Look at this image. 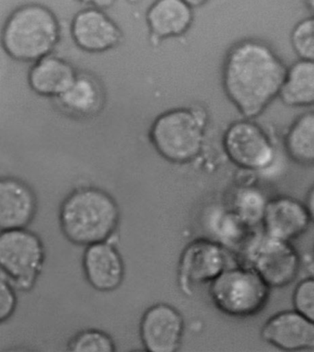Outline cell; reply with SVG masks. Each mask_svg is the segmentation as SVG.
I'll list each match as a JSON object with an SVG mask.
<instances>
[{
    "instance_id": "obj_24",
    "label": "cell",
    "mask_w": 314,
    "mask_h": 352,
    "mask_svg": "<svg viewBox=\"0 0 314 352\" xmlns=\"http://www.w3.org/2000/svg\"><path fill=\"white\" fill-rule=\"evenodd\" d=\"M292 301L295 310L314 322V277L307 278L297 285Z\"/></svg>"
},
{
    "instance_id": "obj_11",
    "label": "cell",
    "mask_w": 314,
    "mask_h": 352,
    "mask_svg": "<svg viewBox=\"0 0 314 352\" xmlns=\"http://www.w3.org/2000/svg\"><path fill=\"white\" fill-rule=\"evenodd\" d=\"M71 35L76 45L89 53L110 50L122 38L121 30L103 10L90 7L74 16Z\"/></svg>"
},
{
    "instance_id": "obj_26",
    "label": "cell",
    "mask_w": 314,
    "mask_h": 352,
    "mask_svg": "<svg viewBox=\"0 0 314 352\" xmlns=\"http://www.w3.org/2000/svg\"><path fill=\"white\" fill-rule=\"evenodd\" d=\"M81 4L87 5L90 8L105 10L113 6L116 0H76Z\"/></svg>"
},
{
    "instance_id": "obj_1",
    "label": "cell",
    "mask_w": 314,
    "mask_h": 352,
    "mask_svg": "<svg viewBox=\"0 0 314 352\" xmlns=\"http://www.w3.org/2000/svg\"><path fill=\"white\" fill-rule=\"evenodd\" d=\"M286 71L269 43L253 38L239 41L224 59V94L244 118H258L280 98Z\"/></svg>"
},
{
    "instance_id": "obj_8",
    "label": "cell",
    "mask_w": 314,
    "mask_h": 352,
    "mask_svg": "<svg viewBox=\"0 0 314 352\" xmlns=\"http://www.w3.org/2000/svg\"><path fill=\"white\" fill-rule=\"evenodd\" d=\"M251 268L273 288L285 287L296 279L300 256L288 241L264 234L251 248Z\"/></svg>"
},
{
    "instance_id": "obj_18",
    "label": "cell",
    "mask_w": 314,
    "mask_h": 352,
    "mask_svg": "<svg viewBox=\"0 0 314 352\" xmlns=\"http://www.w3.org/2000/svg\"><path fill=\"white\" fill-rule=\"evenodd\" d=\"M280 99L289 107L314 106V62L299 59L288 67Z\"/></svg>"
},
{
    "instance_id": "obj_22",
    "label": "cell",
    "mask_w": 314,
    "mask_h": 352,
    "mask_svg": "<svg viewBox=\"0 0 314 352\" xmlns=\"http://www.w3.org/2000/svg\"><path fill=\"white\" fill-rule=\"evenodd\" d=\"M289 40L299 59L314 62V16L297 23L291 30Z\"/></svg>"
},
{
    "instance_id": "obj_19",
    "label": "cell",
    "mask_w": 314,
    "mask_h": 352,
    "mask_svg": "<svg viewBox=\"0 0 314 352\" xmlns=\"http://www.w3.org/2000/svg\"><path fill=\"white\" fill-rule=\"evenodd\" d=\"M57 99L62 107L70 113L89 116L99 110L102 104V91L91 76L78 75L67 91Z\"/></svg>"
},
{
    "instance_id": "obj_7",
    "label": "cell",
    "mask_w": 314,
    "mask_h": 352,
    "mask_svg": "<svg viewBox=\"0 0 314 352\" xmlns=\"http://www.w3.org/2000/svg\"><path fill=\"white\" fill-rule=\"evenodd\" d=\"M222 143L229 160L247 170H264L275 160L274 144L255 119L231 122L224 132Z\"/></svg>"
},
{
    "instance_id": "obj_29",
    "label": "cell",
    "mask_w": 314,
    "mask_h": 352,
    "mask_svg": "<svg viewBox=\"0 0 314 352\" xmlns=\"http://www.w3.org/2000/svg\"><path fill=\"white\" fill-rule=\"evenodd\" d=\"M305 5L311 14L314 16V0H305Z\"/></svg>"
},
{
    "instance_id": "obj_12",
    "label": "cell",
    "mask_w": 314,
    "mask_h": 352,
    "mask_svg": "<svg viewBox=\"0 0 314 352\" xmlns=\"http://www.w3.org/2000/svg\"><path fill=\"white\" fill-rule=\"evenodd\" d=\"M261 335L267 343L283 351L314 349V322L295 309L271 316Z\"/></svg>"
},
{
    "instance_id": "obj_25",
    "label": "cell",
    "mask_w": 314,
    "mask_h": 352,
    "mask_svg": "<svg viewBox=\"0 0 314 352\" xmlns=\"http://www.w3.org/2000/svg\"><path fill=\"white\" fill-rule=\"evenodd\" d=\"M15 287L10 280L1 274L0 280V321L8 320L13 315L17 305V296Z\"/></svg>"
},
{
    "instance_id": "obj_9",
    "label": "cell",
    "mask_w": 314,
    "mask_h": 352,
    "mask_svg": "<svg viewBox=\"0 0 314 352\" xmlns=\"http://www.w3.org/2000/svg\"><path fill=\"white\" fill-rule=\"evenodd\" d=\"M226 265V253L220 244L206 239L193 240L180 258V286L188 294L196 285L211 283L225 271Z\"/></svg>"
},
{
    "instance_id": "obj_4",
    "label": "cell",
    "mask_w": 314,
    "mask_h": 352,
    "mask_svg": "<svg viewBox=\"0 0 314 352\" xmlns=\"http://www.w3.org/2000/svg\"><path fill=\"white\" fill-rule=\"evenodd\" d=\"M207 117L196 109L169 111L155 120L150 131L153 146L165 160L187 163L203 148Z\"/></svg>"
},
{
    "instance_id": "obj_5",
    "label": "cell",
    "mask_w": 314,
    "mask_h": 352,
    "mask_svg": "<svg viewBox=\"0 0 314 352\" xmlns=\"http://www.w3.org/2000/svg\"><path fill=\"white\" fill-rule=\"evenodd\" d=\"M271 288L252 268L226 269L210 283L213 302L226 315L247 318L263 309Z\"/></svg>"
},
{
    "instance_id": "obj_27",
    "label": "cell",
    "mask_w": 314,
    "mask_h": 352,
    "mask_svg": "<svg viewBox=\"0 0 314 352\" xmlns=\"http://www.w3.org/2000/svg\"><path fill=\"white\" fill-rule=\"evenodd\" d=\"M305 206L307 207L311 222L314 223V185L308 190L307 197H306Z\"/></svg>"
},
{
    "instance_id": "obj_28",
    "label": "cell",
    "mask_w": 314,
    "mask_h": 352,
    "mask_svg": "<svg viewBox=\"0 0 314 352\" xmlns=\"http://www.w3.org/2000/svg\"><path fill=\"white\" fill-rule=\"evenodd\" d=\"M187 1L193 8H198L203 6V5L206 4L207 2H209V0H187Z\"/></svg>"
},
{
    "instance_id": "obj_16",
    "label": "cell",
    "mask_w": 314,
    "mask_h": 352,
    "mask_svg": "<svg viewBox=\"0 0 314 352\" xmlns=\"http://www.w3.org/2000/svg\"><path fill=\"white\" fill-rule=\"evenodd\" d=\"M147 23L153 36H181L192 26L193 8L187 0H155L147 12Z\"/></svg>"
},
{
    "instance_id": "obj_6",
    "label": "cell",
    "mask_w": 314,
    "mask_h": 352,
    "mask_svg": "<svg viewBox=\"0 0 314 352\" xmlns=\"http://www.w3.org/2000/svg\"><path fill=\"white\" fill-rule=\"evenodd\" d=\"M45 248L40 237L26 228L1 231V274L15 288L29 291L34 287L45 262Z\"/></svg>"
},
{
    "instance_id": "obj_2",
    "label": "cell",
    "mask_w": 314,
    "mask_h": 352,
    "mask_svg": "<svg viewBox=\"0 0 314 352\" xmlns=\"http://www.w3.org/2000/svg\"><path fill=\"white\" fill-rule=\"evenodd\" d=\"M118 204L105 190L81 188L63 201L59 222L63 234L73 244L90 245L109 241L119 223Z\"/></svg>"
},
{
    "instance_id": "obj_3",
    "label": "cell",
    "mask_w": 314,
    "mask_h": 352,
    "mask_svg": "<svg viewBox=\"0 0 314 352\" xmlns=\"http://www.w3.org/2000/svg\"><path fill=\"white\" fill-rule=\"evenodd\" d=\"M59 38V20L49 8L24 4L7 19L2 31V46L17 61L37 62L50 54Z\"/></svg>"
},
{
    "instance_id": "obj_13",
    "label": "cell",
    "mask_w": 314,
    "mask_h": 352,
    "mask_svg": "<svg viewBox=\"0 0 314 352\" xmlns=\"http://www.w3.org/2000/svg\"><path fill=\"white\" fill-rule=\"evenodd\" d=\"M311 221L305 204L289 196H278L267 201L263 218L267 236L288 242L302 236Z\"/></svg>"
},
{
    "instance_id": "obj_10",
    "label": "cell",
    "mask_w": 314,
    "mask_h": 352,
    "mask_svg": "<svg viewBox=\"0 0 314 352\" xmlns=\"http://www.w3.org/2000/svg\"><path fill=\"white\" fill-rule=\"evenodd\" d=\"M139 331L147 351L176 352L181 346L184 336V318L171 305L157 304L142 316Z\"/></svg>"
},
{
    "instance_id": "obj_23",
    "label": "cell",
    "mask_w": 314,
    "mask_h": 352,
    "mask_svg": "<svg viewBox=\"0 0 314 352\" xmlns=\"http://www.w3.org/2000/svg\"><path fill=\"white\" fill-rule=\"evenodd\" d=\"M70 351L73 352H114L116 345L113 338L105 332L88 329L78 333L71 340Z\"/></svg>"
},
{
    "instance_id": "obj_21",
    "label": "cell",
    "mask_w": 314,
    "mask_h": 352,
    "mask_svg": "<svg viewBox=\"0 0 314 352\" xmlns=\"http://www.w3.org/2000/svg\"><path fill=\"white\" fill-rule=\"evenodd\" d=\"M235 200L237 214L244 223L255 225L261 221L263 222L264 211L269 201H266L260 190L252 188L242 189L237 193Z\"/></svg>"
},
{
    "instance_id": "obj_20",
    "label": "cell",
    "mask_w": 314,
    "mask_h": 352,
    "mask_svg": "<svg viewBox=\"0 0 314 352\" xmlns=\"http://www.w3.org/2000/svg\"><path fill=\"white\" fill-rule=\"evenodd\" d=\"M285 148L295 162L314 166V111L294 120L286 132Z\"/></svg>"
},
{
    "instance_id": "obj_15",
    "label": "cell",
    "mask_w": 314,
    "mask_h": 352,
    "mask_svg": "<svg viewBox=\"0 0 314 352\" xmlns=\"http://www.w3.org/2000/svg\"><path fill=\"white\" fill-rule=\"evenodd\" d=\"M37 201L28 185L17 179L0 182V229L26 228L34 219Z\"/></svg>"
},
{
    "instance_id": "obj_17",
    "label": "cell",
    "mask_w": 314,
    "mask_h": 352,
    "mask_svg": "<svg viewBox=\"0 0 314 352\" xmlns=\"http://www.w3.org/2000/svg\"><path fill=\"white\" fill-rule=\"evenodd\" d=\"M76 76L70 63L49 54L32 67L29 72V85L40 96L59 98L67 91Z\"/></svg>"
},
{
    "instance_id": "obj_14",
    "label": "cell",
    "mask_w": 314,
    "mask_h": 352,
    "mask_svg": "<svg viewBox=\"0 0 314 352\" xmlns=\"http://www.w3.org/2000/svg\"><path fill=\"white\" fill-rule=\"evenodd\" d=\"M83 266L87 280L95 290H116L124 280V261L118 250L108 241L87 245Z\"/></svg>"
}]
</instances>
